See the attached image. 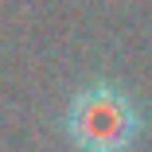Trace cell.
Segmentation results:
<instances>
[{
    "mask_svg": "<svg viewBox=\"0 0 152 152\" xmlns=\"http://www.w3.org/2000/svg\"><path fill=\"white\" fill-rule=\"evenodd\" d=\"M70 133L90 152H113L133 133V109L113 90H90L78 94L70 105Z\"/></svg>",
    "mask_w": 152,
    "mask_h": 152,
    "instance_id": "6da1fadb",
    "label": "cell"
}]
</instances>
